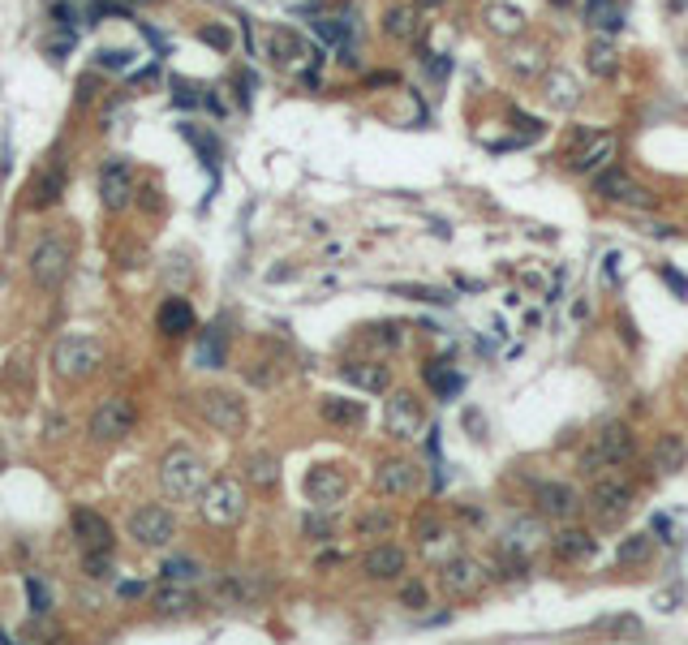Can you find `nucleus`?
I'll use <instances>...</instances> for the list:
<instances>
[{
  "instance_id": "f257e3e1",
  "label": "nucleus",
  "mask_w": 688,
  "mask_h": 645,
  "mask_svg": "<svg viewBox=\"0 0 688 645\" xmlns=\"http://www.w3.org/2000/svg\"><path fill=\"white\" fill-rule=\"evenodd\" d=\"M160 486L168 499H198L207 491V465L190 448H172L160 460Z\"/></svg>"
},
{
  "instance_id": "f03ea898",
  "label": "nucleus",
  "mask_w": 688,
  "mask_h": 645,
  "mask_svg": "<svg viewBox=\"0 0 688 645\" xmlns=\"http://www.w3.org/2000/svg\"><path fill=\"white\" fill-rule=\"evenodd\" d=\"M633 452H637L633 430H629L624 421H606L603 430H598V439H594V448L581 452V474L603 477L606 469H615V465H629Z\"/></svg>"
},
{
  "instance_id": "7ed1b4c3",
  "label": "nucleus",
  "mask_w": 688,
  "mask_h": 645,
  "mask_svg": "<svg viewBox=\"0 0 688 645\" xmlns=\"http://www.w3.org/2000/svg\"><path fill=\"white\" fill-rule=\"evenodd\" d=\"M99 362H104V344L95 336H65L52 349V366L60 379H86L99 370Z\"/></svg>"
},
{
  "instance_id": "20e7f679",
  "label": "nucleus",
  "mask_w": 688,
  "mask_h": 645,
  "mask_svg": "<svg viewBox=\"0 0 688 645\" xmlns=\"http://www.w3.org/2000/svg\"><path fill=\"white\" fill-rule=\"evenodd\" d=\"M74 267V246L65 237H43L35 250H30V280L39 288H56V284L69 276Z\"/></svg>"
},
{
  "instance_id": "39448f33",
  "label": "nucleus",
  "mask_w": 688,
  "mask_h": 645,
  "mask_svg": "<svg viewBox=\"0 0 688 645\" xmlns=\"http://www.w3.org/2000/svg\"><path fill=\"white\" fill-rule=\"evenodd\" d=\"M134 430V405L125 400V396H108L104 405H95V413L86 421V435L95 439V444H116V439H125Z\"/></svg>"
},
{
  "instance_id": "423d86ee",
  "label": "nucleus",
  "mask_w": 688,
  "mask_h": 645,
  "mask_svg": "<svg viewBox=\"0 0 688 645\" xmlns=\"http://www.w3.org/2000/svg\"><path fill=\"white\" fill-rule=\"evenodd\" d=\"M202 499V516L211 521V525H237L241 521V512H246V495H241V486L233 482V477H216V482H207V491L198 495Z\"/></svg>"
},
{
  "instance_id": "0eeeda50",
  "label": "nucleus",
  "mask_w": 688,
  "mask_h": 645,
  "mask_svg": "<svg viewBox=\"0 0 688 645\" xmlns=\"http://www.w3.org/2000/svg\"><path fill=\"white\" fill-rule=\"evenodd\" d=\"M198 409H202V418L211 421L220 435H241L246 430V400L237 392H224V388H207V392L198 396Z\"/></svg>"
},
{
  "instance_id": "6e6552de",
  "label": "nucleus",
  "mask_w": 688,
  "mask_h": 645,
  "mask_svg": "<svg viewBox=\"0 0 688 645\" xmlns=\"http://www.w3.org/2000/svg\"><path fill=\"white\" fill-rule=\"evenodd\" d=\"M486 581H491L486 563H478L473 555H447L439 568V586L447 589V598H473L486 589Z\"/></svg>"
},
{
  "instance_id": "1a4fd4ad",
  "label": "nucleus",
  "mask_w": 688,
  "mask_h": 645,
  "mask_svg": "<svg viewBox=\"0 0 688 645\" xmlns=\"http://www.w3.org/2000/svg\"><path fill=\"white\" fill-rule=\"evenodd\" d=\"M384 426L391 439H400V444H413V439H422V405H417V396L413 392H391L384 400Z\"/></svg>"
},
{
  "instance_id": "9d476101",
  "label": "nucleus",
  "mask_w": 688,
  "mask_h": 645,
  "mask_svg": "<svg viewBox=\"0 0 688 645\" xmlns=\"http://www.w3.org/2000/svg\"><path fill=\"white\" fill-rule=\"evenodd\" d=\"M594 194H603L606 202H620V207H641V211H650V207L659 202L641 181H633L629 172H620V169L598 172V177H594Z\"/></svg>"
},
{
  "instance_id": "9b49d317",
  "label": "nucleus",
  "mask_w": 688,
  "mask_h": 645,
  "mask_svg": "<svg viewBox=\"0 0 688 645\" xmlns=\"http://www.w3.org/2000/svg\"><path fill=\"white\" fill-rule=\"evenodd\" d=\"M130 538H138V542L151 547V551H160V547H168V542L177 538V521H172L168 507L146 504V507H138L134 516H130Z\"/></svg>"
},
{
  "instance_id": "f8f14e48",
  "label": "nucleus",
  "mask_w": 688,
  "mask_h": 645,
  "mask_svg": "<svg viewBox=\"0 0 688 645\" xmlns=\"http://www.w3.org/2000/svg\"><path fill=\"white\" fill-rule=\"evenodd\" d=\"M547 542V525H542V512L538 516H512L508 530L499 538V555H534L538 547Z\"/></svg>"
},
{
  "instance_id": "ddd939ff",
  "label": "nucleus",
  "mask_w": 688,
  "mask_h": 645,
  "mask_svg": "<svg viewBox=\"0 0 688 645\" xmlns=\"http://www.w3.org/2000/svg\"><path fill=\"white\" fill-rule=\"evenodd\" d=\"M534 504H538V512L547 521H573L581 512V495L577 486H568V482H538L534 486Z\"/></svg>"
},
{
  "instance_id": "4468645a",
  "label": "nucleus",
  "mask_w": 688,
  "mask_h": 645,
  "mask_svg": "<svg viewBox=\"0 0 688 645\" xmlns=\"http://www.w3.org/2000/svg\"><path fill=\"white\" fill-rule=\"evenodd\" d=\"M305 495L314 507H336L344 495H349V477L340 465H314L305 474Z\"/></svg>"
},
{
  "instance_id": "2eb2a0df",
  "label": "nucleus",
  "mask_w": 688,
  "mask_h": 645,
  "mask_svg": "<svg viewBox=\"0 0 688 645\" xmlns=\"http://www.w3.org/2000/svg\"><path fill=\"white\" fill-rule=\"evenodd\" d=\"M589 507L603 516L606 525H615L620 516H629V507H633V486L629 482H620V477H598L594 482V499H589Z\"/></svg>"
},
{
  "instance_id": "dca6fc26",
  "label": "nucleus",
  "mask_w": 688,
  "mask_h": 645,
  "mask_svg": "<svg viewBox=\"0 0 688 645\" xmlns=\"http://www.w3.org/2000/svg\"><path fill=\"white\" fill-rule=\"evenodd\" d=\"M216 594L224 602H233V607H254V602H263L272 594V581L263 572H228Z\"/></svg>"
},
{
  "instance_id": "f3484780",
  "label": "nucleus",
  "mask_w": 688,
  "mask_h": 645,
  "mask_svg": "<svg viewBox=\"0 0 688 645\" xmlns=\"http://www.w3.org/2000/svg\"><path fill=\"white\" fill-rule=\"evenodd\" d=\"M130 198H134V169H130L125 160L104 164V172H99V202H104L108 211H121Z\"/></svg>"
},
{
  "instance_id": "a211bd4d",
  "label": "nucleus",
  "mask_w": 688,
  "mask_h": 645,
  "mask_svg": "<svg viewBox=\"0 0 688 645\" xmlns=\"http://www.w3.org/2000/svg\"><path fill=\"white\" fill-rule=\"evenodd\" d=\"M405 563H409V555H405L396 542H379V547H370V551H366L361 568H366V577H370V581H396V577L405 572Z\"/></svg>"
},
{
  "instance_id": "6ab92c4d",
  "label": "nucleus",
  "mask_w": 688,
  "mask_h": 645,
  "mask_svg": "<svg viewBox=\"0 0 688 645\" xmlns=\"http://www.w3.org/2000/svg\"><path fill=\"white\" fill-rule=\"evenodd\" d=\"M417 482H422V469L409 465V460H384L379 474H375V486H379L384 495H413Z\"/></svg>"
},
{
  "instance_id": "aec40b11",
  "label": "nucleus",
  "mask_w": 688,
  "mask_h": 645,
  "mask_svg": "<svg viewBox=\"0 0 688 645\" xmlns=\"http://www.w3.org/2000/svg\"><path fill=\"white\" fill-rule=\"evenodd\" d=\"M611 155H615V138H611V134H594L589 146H577V151H573L568 169L581 172V177H594V172H603L606 164H611Z\"/></svg>"
},
{
  "instance_id": "412c9836",
  "label": "nucleus",
  "mask_w": 688,
  "mask_h": 645,
  "mask_svg": "<svg viewBox=\"0 0 688 645\" xmlns=\"http://www.w3.org/2000/svg\"><path fill=\"white\" fill-rule=\"evenodd\" d=\"M74 538L83 542L86 551H108L112 547V525L99 516V512L78 507V512H74Z\"/></svg>"
},
{
  "instance_id": "4be33fe9",
  "label": "nucleus",
  "mask_w": 688,
  "mask_h": 645,
  "mask_svg": "<svg viewBox=\"0 0 688 645\" xmlns=\"http://www.w3.org/2000/svg\"><path fill=\"white\" fill-rule=\"evenodd\" d=\"M340 374H344V383H353L358 392H375V396H384L387 383H391V374H387L384 362H349V366H340Z\"/></svg>"
},
{
  "instance_id": "5701e85b",
  "label": "nucleus",
  "mask_w": 688,
  "mask_h": 645,
  "mask_svg": "<svg viewBox=\"0 0 688 645\" xmlns=\"http://www.w3.org/2000/svg\"><path fill=\"white\" fill-rule=\"evenodd\" d=\"M194 589L190 586H177V581H164V589L155 594V616L160 619H177V616H190L194 611Z\"/></svg>"
},
{
  "instance_id": "b1692460",
  "label": "nucleus",
  "mask_w": 688,
  "mask_h": 645,
  "mask_svg": "<svg viewBox=\"0 0 688 645\" xmlns=\"http://www.w3.org/2000/svg\"><path fill=\"white\" fill-rule=\"evenodd\" d=\"M426 388L439 396V400H456L461 388H465V374H461L456 366H447V362H431L426 366Z\"/></svg>"
},
{
  "instance_id": "393cba45",
  "label": "nucleus",
  "mask_w": 688,
  "mask_h": 645,
  "mask_svg": "<svg viewBox=\"0 0 688 645\" xmlns=\"http://www.w3.org/2000/svg\"><path fill=\"white\" fill-rule=\"evenodd\" d=\"M555 555L559 560H589V555H598V538L589 530H559Z\"/></svg>"
},
{
  "instance_id": "a878e982",
  "label": "nucleus",
  "mask_w": 688,
  "mask_h": 645,
  "mask_svg": "<svg viewBox=\"0 0 688 645\" xmlns=\"http://www.w3.org/2000/svg\"><path fill=\"white\" fill-rule=\"evenodd\" d=\"M160 332L164 336H190L194 332V310L186 297H168L160 306Z\"/></svg>"
},
{
  "instance_id": "bb28decb",
  "label": "nucleus",
  "mask_w": 688,
  "mask_h": 645,
  "mask_svg": "<svg viewBox=\"0 0 688 645\" xmlns=\"http://www.w3.org/2000/svg\"><path fill=\"white\" fill-rule=\"evenodd\" d=\"M688 460V444L680 439V435H662L659 444H654V469H659L662 477L680 474Z\"/></svg>"
},
{
  "instance_id": "cd10ccee",
  "label": "nucleus",
  "mask_w": 688,
  "mask_h": 645,
  "mask_svg": "<svg viewBox=\"0 0 688 645\" xmlns=\"http://www.w3.org/2000/svg\"><path fill=\"white\" fill-rule=\"evenodd\" d=\"M585 22L594 30H603V35H615V30H624V9H620V0H589Z\"/></svg>"
},
{
  "instance_id": "c85d7f7f",
  "label": "nucleus",
  "mask_w": 688,
  "mask_h": 645,
  "mask_svg": "<svg viewBox=\"0 0 688 645\" xmlns=\"http://www.w3.org/2000/svg\"><path fill=\"white\" fill-rule=\"evenodd\" d=\"M486 27L495 30V35H521L525 27V13L517 4H503V0H491L486 4Z\"/></svg>"
},
{
  "instance_id": "c756f323",
  "label": "nucleus",
  "mask_w": 688,
  "mask_h": 645,
  "mask_svg": "<svg viewBox=\"0 0 688 645\" xmlns=\"http://www.w3.org/2000/svg\"><path fill=\"white\" fill-rule=\"evenodd\" d=\"M323 418L331 421V426H358L361 418H366V409H361V400H344V396H323Z\"/></svg>"
},
{
  "instance_id": "7c9ffc66",
  "label": "nucleus",
  "mask_w": 688,
  "mask_h": 645,
  "mask_svg": "<svg viewBox=\"0 0 688 645\" xmlns=\"http://www.w3.org/2000/svg\"><path fill=\"white\" fill-rule=\"evenodd\" d=\"M246 477L254 486H275V482H280V456H275V452H249Z\"/></svg>"
},
{
  "instance_id": "2f4dec72",
  "label": "nucleus",
  "mask_w": 688,
  "mask_h": 645,
  "mask_svg": "<svg viewBox=\"0 0 688 645\" xmlns=\"http://www.w3.org/2000/svg\"><path fill=\"white\" fill-rule=\"evenodd\" d=\"M384 30L391 39H413L417 35V13H413L409 4H391L384 13Z\"/></svg>"
},
{
  "instance_id": "473e14b6",
  "label": "nucleus",
  "mask_w": 688,
  "mask_h": 645,
  "mask_svg": "<svg viewBox=\"0 0 688 645\" xmlns=\"http://www.w3.org/2000/svg\"><path fill=\"white\" fill-rule=\"evenodd\" d=\"M594 628L598 633H615V637H645V624L637 616H598Z\"/></svg>"
},
{
  "instance_id": "72a5a7b5",
  "label": "nucleus",
  "mask_w": 688,
  "mask_h": 645,
  "mask_svg": "<svg viewBox=\"0 0 688 645\" xmlns=\"http://www.w3.org/2000/svg\"><path fill=\"white\" fill-rule=\"evenodd\" d=\"M391 293L396 297H413V302H431V306H447L452 302V293L431 288V284H391Z\"/></svg>"
},
{
  "instance_id": "f704fd0d",
  "label": "nucleus",
  "mask_w": 688,
  "mask_h": 645,
  "mask_svg": "<svg viewBox=\"0 0 688 645\" xmlns=\"http://www.w3.org/2000/svg\"><path fill=\"white\" fill-rule=\"evenodd\" d=\"M650 551H654V538H650V533H629V538L620 542V563H645Z\"/></svg>"
},
{
  "instance_id": "c9c22d12",
  "label": "nucleus",
  "mask_w": 688,
  "mask_h": 645,
  "mask_svg": "<svg viewBox=\"0 0 688 645\" xmlns=\"http://www.w3.org/2000/svg\"><path fill=\"white\" fill-rule=\"evenodd\" d=\"M358 533L361 538H387V533H391V512H387V507H370V512H361Z\"/></svg>"
},
{
  "instance_id": "e433bc0d",
  "label": "nucleus",
  "mask_w": 688,
  "mask_h": 645,
  "mask_svg": "<svg viewBox=\"0 0 688 645\" xmlns=\"http://www.w3.org/2000/svg\"><path fill=\"white\" fill-rule=\"evenodd\" d=\"M60 190H65V177H60V169H52V172H43V177L30 185V198H35L39 207H48V202L60 198Z\"/></svg>"
},
{
  "instance_id": "4c0bfd02",
  "label": "nucleus",
  "mask_w": 688,
  "mask_h": 645,
  "mask_svg": "<svg viewBox=\"0 0 688 645\" xmlns=\"http://www.w3.org/2000/svg\"><path fill=\"white\" fill-rule=\"evenodd\" d=\"M202 577V563L190 560V555H181V560H168L164 563V581H177V586H194Z\"/></svg>"
},
{
  "instance_id": "58836bf2",
  "label": "nucleus",
  "mask_w": 688,
  "mask_h": 645,
  "mask_svg": "<svg viewBox=\"0 0 688 645\" xmlns=\"http://www.w3.org/2000/svg\"><path fill=\"white\" fill-rule=\"evenodd\" d=\"M585 65H589L598 78L615 74V48H611V43H589V52H585Z\"/></svg>"
},
{
  "instance_id": "ea45409f",
  "label": "nucleus",
  "mask_w": 688,
  "mask_h": 645,
  "mask_svg": "<svg viewBox=\"0 0 688 645\" xmlns=\"http://www.w3.org/2000/svg\"><path fill=\"white\" fill-rule=\"evenodd\" d=\"M305 48H302V39L293 35V30H275L272 35V57L275 60H297Z\"/></svg>"
},
{
  "instance_id": "a19ab883",
  "label": "nucleus",
  "mask_w": 688,
  "mask_h": 645,
  "mask_svg": "<svg viewBox=\"0 0 688 645\" xmlns=\"http://www.w3.org/2000/svg\"><path fill=\"white\" fill-rule=\"evenodd\" d=\"M27 598L35 616H48L52 611V594H48V581L43 577H27Z\"/></svg>"
},
{
  "instance_id": "79ce46f5",
  "label": "nucleus",
  "mask_w": 688,
  "mask_h": 645,
  "mask_svg": "<svg viewBox=\"0 0 688 645\" xmlns=\"http://www.w3.org/2000/svg\"><path fill=\"white\" fill-rule=\"evenodd\" d=\"M224 362V332H207V340L198 344V366H220Z\"/></svg>"
},
{
  "instance_id": "37998d69",
  "label": "nucleus",
  "mask_w": 688,
  "mask_h": 645,
  "mask_svg": "<svg viewBox=\"0 0 688 645\" xmlns=\"http://www.w3.org/2000/svg\"><path fill=\"white\" fill-rule=\"evenodd\" d=\"M550 104H559V108H573L577 104V83L568 74H555L550 78Z\"/></svg>"
},
{
  "instance_id": "c03bdc74",
  "label": "nucleus",
  "mask_w": 688,
  "mask_h": 645,
  "mask_svg": "<svg viewBox=\"0 0 688 645\" xmlns=\"http://www.w3.org/2000/svg\"><path fill=\"white\" fill-rule=\"evenodd\" d=\"M83 568H86V577H91V581H112V560H108V551H86Z\"/></svg>"
},
{
  "instance_id": "a18cd8bd",
  "label": "nucleus",
  "mask_w": 688,
  "mask_h": 645,
  "mask_svg": "<svg viewBox=\"0 0 688 645\" xmlns=\"http://www.w3.org/2000/svg\"><path fill=\"white\" fill-rule=\"evenodd\" d=\"M95 65H99V69H130V65H134V52H125V48H99Z\"/></svg>"
},
{
  "instance_id": "49530a36",
  "label": "nucleus",
  "mask_w": 688,
  "mask_h": 645,
  "mask_svg": "<svg viewBox=\"0 0 688 645\" xmlns=\"http://www.w3.org/2000/svg\"><path fill=\"white\" fill-rule=\"evenodd\" d=\"M302 530H305V538H314V542H328L331 533H336V530H331V521H328V516H319V512H310V516H305Z\"/></svg>"
},
{
  "instance_id": "de8ad7c7",
  "label": "nucleus",
  "mask_w": 688,
  "mask_h": 645,
  "mask_svg": "<svg viewBox=\"0 0 688 645\" xmlns=\"http://www.w3.org/2000/svg\"><path fill=\"white\" fill-rule=\"evenodd\" d=\"M400 598H405V607L422 611V607H426V586H422V581H409V586L400 589Z\"/></svg>"
},
{
  "instance_id": "09e8293b",
  "label": "nucleus",
  "mask_w": 688,
  "mask_h": 645,
  "mask_svg": "<svg viewBox=\"0 0 688 645\" xmlns=\"http://www.w3.org/2000/svg\"><path fill=\"white\" fill-rule=\"evenodd\" d=\"M202 43H211V48H228L233 39H228V30L224 27H202Z\"/></svg>"
},
{
  "instance_id": "8fccbe9b",
  "label": "nucleus",
  "mask_w": 688,
  "mask_h": 645,
  "mask_svg": "<svg viewBox=\"0 0 688 645\" xmlns=\"http://www.w3.org/2000/svg\"><path fill=\"white\" fill-rule=\"evenodd\" d=\"M375 340H379V344H400V323H379V327H375Z\"/></svg>"
},
{
  "instance_id": "3c124183",
  "label": "nucleus",
  "mask_w": 688,
  "mask_h": 645,
  "mask_svg": "<svg viewBox=\"0 0 688 645\" xmlns=\"http://www.w3.org/2000/svg\"><path fill=\"white\" fill-rule=\"evenodd\" d=\"M662 280L676 288V297H688V280L680 276V271H676V267H662Z\"/></svg>"
},
{
  "instance_id": "603ef678",
  "label": "nucleus",
  "mask_w": 688,
  "mask_h": 645,
  "mask_svg": "<svg viewBox=\"0 0 688 645\" xmlns=\"http://www.w3.org/2000/svg\"><path fill=\"white\" fill-rule=\"evenodd\" d=\"M52 18L60 22V27H74V22H78V9H74V4H56Z\"/></svg>"
},
{
  "instance_id": "864d4df0",
  "label": "nucleus",
  "mask_w": 688,
  "mask_h": 645,
  "mask_svg": "<svg viewBox=\"0 0 688 645\" xmlns=\"http://www.w3.org/2000/svg\"><path fill=\"white\" fill-rule=\"evenodd\" d=\"M422 60H426V69H431L435 78H443V74H447V60H443V57H435V52H431V57H422Z\"/></svg>"
},
{
  "instance_id": "5fc2aeb1",
  "label": "nucleus",
  "mask_w": 688,
  "mask_h": 645,
  "mask_svg": "<svg viewBox=\"0 0 688 645\" xmlns=\"http://www.w3.org/2000/svg\"><path fill=\"white\" fill-rule=\"evenodd\" d=\"M465 426L473 430V439H482V418H478V409H469L465 413Z\"/></svg>"
},
{
  "instance_id": "6e6d98bb",
  "label": "nucleus",
  "mask_w": 688,
  "mask_h": 645,
  "mask_svg": "<svg viewBox=\"0 0 688 645\" xmlns=\"http://www.w3.org/2000/svg\"><path fill=\"white\" fill-rule=\"evenodd\" d=\"M121 594H125V598H142V594H146V586H142V581H125V586H121Z\"/></svg>"
},
{
  "instance_id": "4d7b16f0",
  "label": "nucleus",
  "mask_w": 688,
  "mask_h": 645,
  "mask_svg": "<svg viewBox=\"0 0 688 645\" xmlns=\"http://www.w3.org/2000/svg\"><path fill=\"white\" fill-rule=\"evenodd\" d=\"M645 232H650V237H676V228L671 224H650Z\"/></svg>"
},
{
  "instance_id": "13d9d810",
  "label": "nucleus",
  "mask_w": 688,
  "mask_h": 645,
  "mask_svg": "<svg viewBox=\"0 0 688 645\" xmlns=\"http://www.w3.org/2000/svg\"><path fill=\"white\" fill-rule=\"evenodd\" d=\"M654 533H662V538H671V521H667V516H654Z\"/></svg>"
},
{
  "instance_id": "bf43d9fd",
  "label": "nucleus",
  "mask_w": 688,
  "mask_h": 645,
  "mask_svg": "<svg viewBox=\"0 0 688 645\" xmlns=\"http://www.w3.org/2000/svg\"><path fill=\"white\" fill-rule=\"evenodd\" d=\"M0 641H9V633H4V628H0Z\"/></svg>"
}]
</instances>
